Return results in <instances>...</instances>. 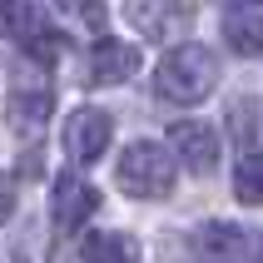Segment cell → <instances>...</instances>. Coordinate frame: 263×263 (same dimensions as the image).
<instances>
[{
	"mask_svg": "<svg viewBox=\"0 0 263 263\" xmlns=\"http://www.w3.org/2000/svg\"><path fill=\"white\" fill-rule=\"evenodd\" d=\"M219 85V60L209 45H174L169 55L159 60L154 70V89H159L169 104H204Z\"/></svg>",
	"mask_w": 263,
	"mask_h": 263,
	"instance_id": "cell-1",
	"label": "cell"
},
{
	"mask_svg": "<svg viewBox=\"0 0 263 263\" xmlns=\"http://www.w3.org/2000/svg\"><path fill=\"white\" fill-rule=\"evenodd\" d=\"M115 184L129 199H169L174 194V159H169V149L154 144V139H134L119 154Z\"/></svg>",
	"mask_w": 263,
	"mask_h": 263,
	"instance_id": "cell-2",
	"label": "cell"
},
{
	"mask_svg": "<svg viewBox=\"0 0 263 263\" xmlns=\"http://www.w3.org/2000/svg\"><path fill=\"white\" fill-rule=\"evenodd\" d=\"M109 134H115L109 115L95 109V104H80V109L65 119V154H70V164H95L104 149H109Z\"/></svg>",
	"mask_w": 263,
	"mask_h": 263,
	"instance_id": "cell-3",
	"label": "cell"
},
{
	"mask_svg": "<svg viewBox=\"0 0 263 263\" xmlns=\"http://www.w3.org/2000/svg\"><path fill=\"white\" fill-rule=\"evenodd\" d=\"M169 149H174L179 164L194 169V174H214V164H219V134L209 129V124H199V119L169 124Z\"/></svg>",
	"mask_w": 263,
	"mask_h": 263,
	"instance_id": "cell-4",
	"label": "cell"
},
{
	"mask_svg": "<svg viewBox=\"0 0 263 263\" xmlns=\"http://www.w3.org/2000/svg\"><path fill=\"white\" fill-rule=\"evenodd\" d=\"M55 223L65 229V234H74V229H85L89 223V214L100 209V189L89 184V179H80V174H60L55 179Z\"/></svg>",
	"mask_w": 263,
	"mask_h": 263,
	"instance_id": "cell-5",
	"label": "cell"
},
{
	"mask_svg": "<svg viewBox=\"0 0 263 263\" xmlns=\"http://www.w3.org/2000/svg\"><path fill=\"white\" fill-rule=\"evenodd\" d=\"M134 70H139V50L134 45H124V40H95L89 45V60H85L89 85H124Z\"/></svg>",
	"mask_w": 263,
	"mask_h": 263,
	"instance_id": "cell-6",
	"label": "cell"
},
{
	"mask_svg": "<svg viewBox=\"0 0 263 263\" xmlns=\"http://www.w3.org/2000/svg\"><path fill=\"white\" fill-rule=\"evenodd\" d=\"M199 243H204L209 258H219V263H258V238L234 229V223H209V229H199Z\"/></svg>",
	"mask_w": 263,
	"mask_h": 263,
	"instance_id": "cell-7",
	"label": "cell"
},
{
	"mask_svg": "<svg viewBox=\"0 0 263 263\" xmlns=\"http://www.w3.org/2000/svg\"><path fill=\"white\" fill-rule=\"evenodd\" d=\"M129 20L139 25V35L164 40L179 20H189V0H129Z\"/></svg>",
	"mask_w": 263,
	"mask_h": 263,
	"instance_id": "cell-8",
	"label": "cell"
},
{
	"mask_svg": "<svg viewBox=\"0 0 263 263\" xmlns=\"http://www.w3.org/2000/svg\"><path fill=\"white\" fill-rule=\"evenodd\" d=\"M50 109H55V89L50 85H25V89L10 95V124L25 129V134L45 129L50 124Z\"/></svg>",
	"mask_w": 263,
	"mask_h": 263,
	"instance_id": "cell-9",
	"label": "cell"
},
{
	"mask_svg": "<svg viewBox=\"0 0 263 263\" xmlns=\"http://www.w3.org/2000/svg\"><path fill=\"white\" fill-rule=\"evenodd\" d=\"M223 40L238 55H263V10H229L223 15Z\"/></svg>",
	"mask_w": 263,
	"mask_h": 263,
	"instance_id": "cell-10",
	"label": "cell"
},
{
	"mask_svg": "<svg viewBox=\"0 0 263 263\" xmlns=\"http://www.w3.org/2000/svg\"><path fill=\"white\" fill-rule=\"evenodd\" d=\"M80 258L85 263H139V243H134L129 234L100 229V234H89L85 243H80Z\"/></svg>",
	"mask_w": 263,
	"mask_h": 263,
	"instance_id": "cell-11",
	"label": "cell"
},
{
	"mask_svg": "<svg viewBox=\"0 0 263 263\" xmlns=\"http://www.w3.org/2000/svg\"><path fill=\"white\" fill-rule=\"evenodd\" d=\"M234 194L243 199V204H263V149L238 159V169H234Z\"/></svg>",
	"mask_w": 263,
	"mask_h": 263,
	"instance_id": "cell-12",
	"label": "cell"
},
{
	"mask_svg": "<svg viewBox=\"0 0 263 263\" xmlns=\"http://www.w3.org/2000/svg\"><path fill=\"white\" fill-rule=\"evenodd\" d=\"M55 5H60V10H74L85 25H95V30L104 25V5H100V0H55Z\"/></svg>",
	"mask_w": 263,
	"mask_h": 263,
	"instance_id": "cell-13",
	"label": "cell"
},
{
	"mask_svg": "<svg viewBox=\"0 0 263 263\" xmlns=\"http://www.w3.org/2000/svg\"><path fill=\"white\" fill-rule=\"evenodd\" d=\"M10 214H15V184H10V174L0 169V229L10 223Z\"/></svg>",
	"mask_w": 263,
	"mask_h": 263,
	"instance_id": "cell-14",
	"label": "cell"
},
{
	"mask_svg": "<svg viewBox=\"0 0 263 263\" xmlns=\"http://www.w3.org/2000/svg\"><path fill=\"white\" fill-rule=\"evenodd\" d=\"M253 5H258V0H253Z\"/></svg>",
	"mask_w": 263,
	"mask_h": 263,
	"instance_id": "cell-15",
	"label": "cell"
}]
</instances>
